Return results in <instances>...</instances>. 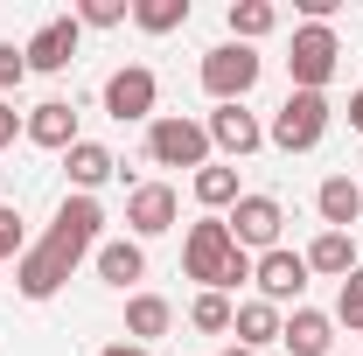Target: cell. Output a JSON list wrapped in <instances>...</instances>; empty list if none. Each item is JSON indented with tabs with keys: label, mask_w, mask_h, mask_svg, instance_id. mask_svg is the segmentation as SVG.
<instances>
[{
	"label": "cell",
	"mask_w": 363,
	"mask_h": 356,
	"mask_svg": "<svg viewBox=\"0 0 363 356\" xmlns=\"http://www.w3.org/2000/svg\"><path fill=\"white\" fill-rule=\"evenodd\" d=\"M328 119H335V105H328V91H286V105L272 112L266 140L279 154H315L321 133H328Z\"/></svg>",
	"instance_id": "1"
},
{
	"label": "cell",
	"mask_w": 363,
	"mask_h": 356,
	"mask_svg": "<svg viewBox=\"0 0 363 356\" xmlns=\"http://www.w3.org/2000/svg\"><path fill=\"white\" fill-rule=\"evenodd\" d=\"M98 230H105V203H98V196H63V203H56V223L43 230V245L77 272L91 252H98Z\"/></svg>",
	"instance_id": "2"
},
{
	"label": "cell",
	"mask_w": 363,
	"mask_h": 356,
	"mask_svg": "<svg viewBox=\"0 0 363 356\" xmlns=\"http://www.w3.org/2000/svg\"><path fill=\"white\" fill-rule=\"evenodd\" d=\"M147 161L154 168H210V126L189 112H161L147 126Z\"/></svg>",
	"instance_id": "3"
},
{
	"label": "cell",
	"mask_w": 363,
	"mask_h": 356,
	"mask_svg": "<svg viewBox=\"0 0 363 356\" xmlns=\"http://www.w3.org/2000/svg\"><path fill=\"white\" fill-rule=\"evenodd\" d=\"M335 63H342V35H335L328 21H301V28H294V49H286L294 91H328Z\"/></svg>",
	"instance_id": "4"
},
{
	"label": "cell",
	"mask_w": 363,
	"mask_h": 356,
	"mask_svg": "<svg viewBox=\"0 0 363 356\" xmlns=\"http://www.w3.org/2000/svg\"><path fill=\"white\" fill-rule=\"evenodd\" d=\"M259 70H266V56L252 43H217L203 56V91H210L217 105H245L252 84H259Z\"/></svg>",
	"instance_id": "5"
},
{
	"label": "cell",
	"mask_w": 363,
	"mask_h": 356,
	"mask_svg": "<svg viewBox=\"0 0 363 356\" xmlns=\"http://www.w3.org/2000/svg\"><path fill=\"white\" fill-rule=\"evenodd\" d=\"M230 252H238V245H230V223L224 217H196V223H189V238H182V272H189L203 294H217Z\"/></svg>",
	"instance_id": "6"
},
{
	"label": "cell",
	"mask_w": 363,
	"mask_h": 356,
	"mask_svg": "<svg viewBox=\"0 0 363 356\" xmlns=\"http://www.w3.org/2000/svg\"><path fill=\"white\" fill-rule=\"evenodd\" d=\"M224 223H230V245L238 252H272L279 230H286V210H279V196H266V189H245L224 210Z\"/></svg>",
	"instance_id": "7"
},
{
	"label": "cell",
	"mask_w": 363,
	"mask_h": 356,
	"mask_svg": "<svg viewBox=\"0 0 363 356\" xmlns=\"http://www.w3.org/2000/svg\"><path fill=\"white\" fill-rule=\"evenodd\" d=\"M308 259L301 252H286V245H272V252H259L252 259V287H259V301H272V308H301V294H308Z\"/></svg>",
	"instance_id": "8"
},
{
	"label": "cell",
	"mask_w": 363,
	"mask_h": 356,
	"mask_svg": "<svg viewBox=\"0 0 363 356\" xmlns=\"http://www.w3.org/2000/svg\"><path fill=\"white\" fill-rule=\"evenodd\" d=\"M154 105H161V77L147 70V63H119L112 77H105V112L119 119V126H154Z\"/></svg>",
	"instance_id": "9"
},
{
	"label": "cell",
	"mask_w": 363,
	"mask_h": 356,
	"mask_svg": "<svg viewBox=\"0 0 363 356\" xmlns=\"http://www.w3.org/2000/svg\"><path fill=\"white\" fill-rule=\"evenodd\" d=\"M175 217H182V196L168 189V182H133L126 189V238H161V230H175Z\"/></svg>",
	"instance_id": "10"
},
{
	"label": "cell",
	"mask_w": 363,
	"mask_h": 356,
	"mask_svg": "<svg viewBox=\"0 0 363 356\" xmlns=\"http://www.w3.org/2000/svg\"><path fill=\"white\" fill-rule=\"evenodd\" d=\"M77 43H84V28H77V14H56V21H43L35 35H28V70H43V77H56V70H70L77 63Z\"/></svg>",
	"instance_id": "11"
},
{
	"label": "cell",
	"mask_w": 363,
	"mask_h": 356,
	"mask_svg": "<svg viewBox=\"0 0 363 356\" xmlns=\"http://www.w3.org/2000/svg\"><path fill=\"white\" fill-rule=\"evenodd\" d=\"M21 140H28V147H49V154H70V147L84 140L77 133V105H70V98H43V105L21 119Z\"/></svg>",
	"instance_id": "12"
},
{
	"label": "cell",
	"mask_w": 363,
	"mask_h": 356,
	"mask_svg": "<svg viewBox=\"0 0 363 356\" xmlns=\"http://www.w3.org/2000/svg\"><path fill=\"white\" fill-rule=\"evenodd\" d=\"M203 126H210V147H217V154H230V161H245V154H259V147H266L259 112H245V105H217Z\"/></svg>",
	"instance_id": "13"
},
{
	"label": "cell",
	"mask_w": 363,
	"mask_h": 356,
	"mask_svg": "<svg viewBox=\"0 0 363 356\" xmlns=\"http://www.w3.org/2000/svg\"><path fill=\"white\" fill-rule=\"evenodd\" d=\"M91 266H98V279H105V287L133 294L140 279H147V245H140V238H105V245L91 252Z\"/></svg>",
	"instance_id": "14"
},
{
	"label": "cell",
	"mask_w": 363,
	"mask_h": 356,
	"mask_svg": "<svg viewBox=\"0 0 363 356\" xmlns=\"http://www.w3.org/2000/svg\"><path fill=\"white\" fill-rule=\"evenodd\" d=\"M63 279H70V266H63L49 245H28V252L14 259V287H21V301H56Z\"/></svg>",
	"instance_id": "15"
},
{
	"label": "cell",
	"mask_w": 363,
	"mask_h": 356,
	"mask_svg": "<svg viewBox=\"0 0 363 356\" xmlns=\"http://www.w3.org/2000/svg\"><path fill=\"white\" fill-rule=\"evenodd\" d=\"M279 328H286V314L272 301H238V314H230V343L238 350H259V356L279 343Z\"/></svg>",
	"instance_id": "16"
},
{
	"label": "cell",
	"mask_w": 363,
	"mask_h": 356,
	"mask_svg": "<svg viewBox=\"0 0 363 356\" xmlns=\"http://www.w3.org/2000/svg\"><path fill=\"white\" fill-rule=\"evenodd\" d=\"M279 343H286L294 356H328V350H335V314L294 308V314H286V328H279Z\"/></svg>",
	"instance_id": "17"
},
{
	"label": "cell",
	"mask_w": 363,
	"mask_h": 356,
	"mask_svg": "<svg viewBox=\"0 0 363 356\" xmlns=\"http://www.w3.org/2000/svg\"><path fill=\"white\" fill-rule=\"evenodd\" d=\"M315 210H321V230H357V217H363V182L328 175L315 189Z\"/></svg>",
	"instance_id": "18"
},
{
	"label": "cell",
	"mask_w": 363,
	"mask_h": 356,
	"mask_svg": "<svg viewBox=\"0 0 363 356\" xmlns=\"http://www.w3.org/2000/svg\"><path fill=\"white\" fill-rule=\"evenodd\" d=\"M301 259H308V272H321V279H350V272L363 266L357 259V230H321Z\"/></svg>",
	"instance_id": "19"
},
{
	"label": "cell",
	"mask_w": 363,
	"mask_h": 356,
	"mask_svg": "<svg viewBox=\"0 0 363 356\" xmlns=\"http://www.w3.org/2000/svg\"><path fill=\"white\" fill-rule=\"evenodd\" d=\"M63 168H70V189L91 196V189H105V182L119 175V154H112V147H98V140H77V147L63 154Z\"/></svg>",
	"instance_id": "20"
},
{
	"label": "cell",
	"mask_w": 363,
	"mask_h": 356,
	"mask_svg": "<svg viewBox=\"0 0 363 356\" xmlns=\"http://www.w3.org/2000/svg\"><path fill=\"white\" fill-rule=\"evenodd\" d=\"M168 328H175V308H168L161 294H126V343L154 350V343H161Z\"/></svg>",
	"instance_id": "21"
},
{
	"label": "cell",
	"mask_w": 363,
	"mask_h": 356,
	"mask_svg": "<svg viewBox=\"0 0 363 356\" xmlns=\"http://www.w3.org/2000/svg\"><path fill=\"white\" fill-rule=\"evenodd\" d=\"M189 189H196V203H203L210 217H217V210H230V203L245 196V189H238V168H230V161H210V168H196V175H189Z\"/></svg>",
	"instance_id": "22"
},
{
	"label": "cell",
	"mask_w": 363,
	"mask_h": 356,
	"mask_svg": "<svg viewBox=\"0 0 363 356\" xmlns=\"http://www.w3.org/2000/svg\"><path fill=\"white\" fill-rule=\"evenodd\" d=\"M224 21H230V43H266L272 28H279V7L272 0H230Z\"/></svg>",
	"instance_id": "23"
},
{
	"label": "cell",
	"mask_w": 363,
	"mask_h": 356,
	"mask_svg": "<svg viewBox=\"0 0 363 356\" xmlns=\"http://www.w3.org/2000/svg\"><path fill=\"white\" fill-rule=\"evenodd\" d=\"M230 314H238L230 294H196V301H189V328H203V335H230Z\"/></svg>",
	"instance_id": "24"
},
{
	"label": "cell",
	"mask_w": 363,
	"mask_h": 356,
	"mask_svg": "<svg viewBox=\"0 0 363 356\" xmlns=\"http://www.w3.org/2000/svg\"><path fill=\"white\" fill-rule=\"evenodd\" d=\"M133 21L147 35H175L182 21H189V0H133Z\"/></svg>",
	"instance_id": "25"
},
{
	"label": "cell",
	"mask_w": 363,
	"mask_h": 356,
	"mask_svg": "<svg viewBox=\"0 0 363 356\" xmlns=\"http://www.w3.org/2000/svg\"><path fill=\"white\" fill-rule=\"evenodd\" d=\"M335 328H350V335H363V266L342 279V294H335Z\"/></svg>",
	"instance_id": "26"
},
{
	"label": "cell",
	"mask_w": 363,
	"mask_h": 356,
	"mask_svg": "<svg viewBox=\"0 0 363 356\" xmlns=\"http://www.w3.org/2000/svg\"><path fill=\"white\" fill-rule=\"evenodd\" d=\"M133 14V0H77V28H119Z\"/></svg>",
	"instance_id": "27"
},
{
	"label": "cell",
	"mask_w": 363,
	"mask_h": 356,
	"mask_svg": "<svg viewBox=\"0 0 363 356\" xmlns=\"http://www.w3.org/2000/svg\"><path fill=\"white\" fill-rule=\"evenodd\" d=\"M28 252V230H21V210L14 203H0V266H14Z\"/></svg>",
	"instance_id": "28"
},
{
	"label": "cell",
	"mask_w": 363,
	"mask_h": 356,
	"mask_svg": "<svg viewBox=\"0 0 363 356\" xmlns=\"http://www.w3.org/2000/svg\"><path fill=\"white\" fill-rule=\"evenodd\" d=\"M21 77H28V49H21V43H0V98L21 91Z\"/></svg>",
	"instance_id": "29"
},
{
	"label": "cell",
	"mask_w": 363,
	"mask_h": 356,
	"mask_svg": "<svg viewBox=\"0 0 363 356\" xmlns=\"http://www.w3.org/2000/svg\"><path fill=\"white\" fill-rule=\"evenodd\" d=\"M14 133H21V112H14V105L0 98V147H14Z\"/></svg>",
	"instance_id": "30"
},
{
	"label": "cell",
	"mask_w": 363,
	"mask_h": 356,
	"mask_svg": "<svg viewBox=\"0 0 363 356\" xmlns=\"http://www.w3.org/2000/svg\"><path fill=\"white\" fill-rule=\"evenodd\" d=\"M98 356H154V350H140V343H105Z\"/></svg>",
	"instance_id": "31"
},
{
	"label": "cell",
	"mask_w": 363,
	"mask_h": 356,
	"mask_svg": "<svg viewBox=\"0 0 363 356\" xmlns=\"http://www.w3.org/2000/svg\"><path fill=\"white\" fill-rule=\"evenodd\" d=\"M350 126L363 133V91H350Z\"/></svg>",
	"instance_id": "32"
},
{
	"label": "cell",
	"mask_w": 363,
	"mask_h": 356,
	"mask_svg": "<svg viewBox=\"0 0 363 356\" xmlns=\"http://www.w3.org/2000/svg\"><path fill=\"white\" fill-rule=\"evenodd\" d=\"M224 356H259V350H238V343H230V350H224Z\"/></svg>",
	"instance_id": "33"
}]
</instances>
